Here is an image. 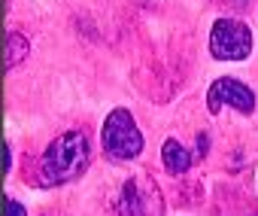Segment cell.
I'll use <instances>...</instances> for the list:
<instances>
[{"instance_id":"obj_1","label":"cell","mask_w":258,"mask_h":216,"mask_svg":"<svg viewBox=\"0 0 258 216\" xmlns=\"http://www.w3.org/2000/svg\"><path fill=\"white\" fill-rule=\"evenodd\" d=\"M88 158H91L88 137L82 131H64L46 146V152L40 158V180L46 186L73 183L88 168Z\"/></svg>"},{"instance_id":"obj_2","label":"cell","mask_w":258,"mask_h":216,"mask_svg":"<svg viewBox=\"0 0 258 216\" xmlns=\"http://www.w3.org/2000/svg\"><path fill=\"white\" fill-rule=\"evenodd\" d=\"M106 210L109 216H164V201L149 174H131L109 189Z\"/></svg>"},{"instance_id":"obj_3","label":"cell","mask_w":258,"mask_h":216,"mask_svg":"<svg viewBox=\"0 0 258 216\" xmlns=\"http://www.w3.org/2000/svg\"><path fill=\"white\" fill-rule=\"evenodd\" d=\"M103 152L112 161H131L143 152V134L127 110H112L103 122Z\"/></svg>"},{"instance_id":"obj_4","label":"cell","mask_w":258,"mask_h":216,"mask_svg":"<svg viewBox=\"0 0 258 216\" xmlns=\"http://www.w3.org/2000/svg\"><path fill=\"white\" fill-rule=\"evenodd\" d=\"M210 52L219 61H243L252 52V31L237 19H219L210 31Z\"/></svg>"},{"instance_id":"obj_5","label":"cell","mask_w":258,"mask_h":216,"mask_svg":"<svg viewBox=\"0 0 258 216\" xmlns=\"http://www.w3.org/2000/svg\"><path fill=\"white\" fill-rule=\"evenodd\" d=\"M234 106V110L240 113H252L255 110V94L249 85H243L240 79H231V76H222L210 85L207 91V106H210V113H219L222 106Z\"/></svg>"},{"instance_id":"obj_6","label":"cell","mask_w":258,"mask_h":216,"mask_svg":"<svg viewBox=\"0 0 258 216\" xmlns=\"http://www.w3.org/2000/svg\"><path fill=\"white\" fill-rule=\"evenodd\" d=\"M161 158H164V168L170 171V174H185L188 168H191V161H195V152H188L179 140H164V146H161Z\"/></svg>"},{"instance_id":"obj_7","label":"cell","mask_w":258,"mask_h":216,"mask_svg":"<svg viewBox=\"0 0 258 216\" xmlns=\"http://www.w3.org/2000/svg\"><path fill=\"white\" fill-rule=\"evenodd\" d=\"M28 52H31L28 37L19 34V31H10V37H7V67L13 70L16 64H22V61L28 58Z\"/></svg>"},{"instance_id":"obj_8","label":"cell","mask_w":258,"mask_h":216,"mask_svg":"<svg viewBox=\"0 0 258 216\" xmlns=\"http://www.w3.org/2000/svg\"><path fill=\"white\" fill-rule=\"evenodd\" d=\"M207 149H210V137L207 134H198V152H195V158H204Z\"/></svg>"},{"instance_id":"obj_9","label":"cell","mask_w":258,"mask_h":216,"mask_svg":"<svg viewBox=\"0 0 258 216\" xmlns=\"http://www.w3.org/2000/svg\"><path fill=\"white\" fill-rule=\"evenodd\" d=\"M7 216H28V213H25V207H22L19 201L10 198V201H7Z\"/></svg>"},{"instance_id":"obj_10","label":"cell","mask_w":258,"mask_h":216,"mask_svg":"<svg viewBox=\"0 0 258 216\" xmlns=\"http://www.w3.org/2000/svg\"><path fill=\"white\" fill-rule=\"evenodd\" d=\"M231 4H234V7H240V4H246V0H231Z\"/></svg>"}]
</instances>
